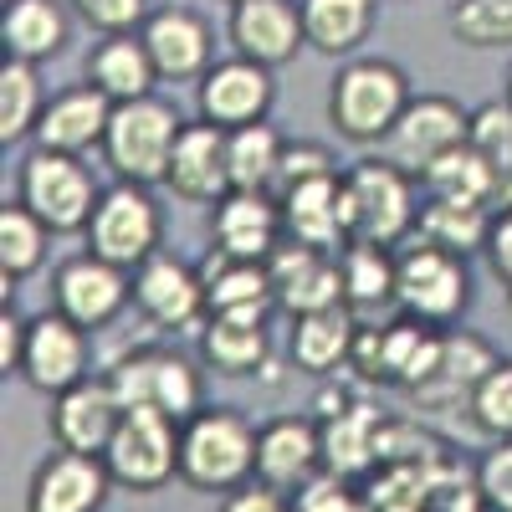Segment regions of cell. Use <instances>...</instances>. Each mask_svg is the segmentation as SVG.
Masks as SVG:
<instances>
[{
	"instance_id": "6da1fadb",
	"label": "cell",
	"mask_w": 512,
	"mask_h": 512,
	"mask_svg": "<svg viewBox=\"0 0 512 512\" xmlns=\"http://www.w3.org/2000/svg\"><path fill=\"white\" fill-rule=\"evenodd\" d=\"M180 482L210 497L256 482V425L231 405H205L190 415L180 425Z\"/></svg>"
},
{
	"instance_id": "7a4b0ae2",
	"label": "cell",
	"mask_w": 512,
	"mask_h": 512,
	"mask_svg": "<svg viewBox=\"0 0 512 512\" xmlns=\"http://www.w3.org/2000/svg\"><path fill=\"white\" fill-rule=\"evenodd\" d=\"M410 108V77L384 57H354L333 72L328 123L349 144H384V134Z\"/></svg>"
},
{
	"instance_id": "3957f363",
	"label": "cell",
	"mask_w": 512,
	"mask_h": 512,
	"mask_svg": "<svg viewBox=\"0 0 512 512\" xmlns=\"http://www.w3.org/2000/svg\"><path fill=\"white\" fill-rule=\"evenodd\" d=\"M344 221H349V241H369V246L405 241L420 226L415 175L395 169L390 159H359L344 175Z\"/></svg>"
},
{
	"instance_id": "277c9868",
	"label": "cell",
	"mask_w": 512,
	"mask_h": 512,
	"mask_svg": "<svg viewBox=\"0 0 512 512\" xmlns=\"http://www.w3.org/2000/svg\"><path fill=\"white\" fill-rule=\"evenodd\" d=\"M180 128H185V118L154 93L134 98V103H118L113 123H108V139H103V159L128 185H159V180H169V159H175Z\"/></svg>"
},
{
	"instance_id": "5b68a950",
	"label": "cell",
	"mask_w": 512,
	"mask_h": 512,
	"mask_svg": "<svg viewBox=\"0 0 512 512\" xmlns=\"http://www.w3.org/2000/svg\"><path fill=\"white\" fill-rule=\"evenodd\" d=\"M395 303L405 308V318L446 328L466 313L472 303V277H466V256L420 241L410 251L395 256Z\"/></svg>"
},
{
	"instance_id": "8992f818",
	"label": "cell",
	"mask_w": 512,
	"mask_h": 512,
	"mask_svg": "<svg viewBox=\"0 0 512 512\" xmlns=\"http://www.w3.org/2000/svg\"><path fill=\"white\" fill-rule=\"evenodd\" d=\"M88 251L103 256V262L123 267V272H139L149 256H159L164 241V216L149 195V185H128L118 180L113 190H103L93 221H88Z\"/></svg>"
},
{
	"instance_id": "52a82bcc",
	"label": "cell",
	"mask_w": 512,
	"mask_h": 512,
	"mask_svg": "<svg viewBox=\"0 0 512 512\" xmlns=\"http://www.w3.org/2000/svg\"><path fill=\"white\" fill-rule=\"evenodd\" d=\"M108 379H113L123 410H159L180 425L205 410L200 369L175 349H134L128 359H118V369Z\"/></svg>"
},
{
	"instance_id": "ba28073f",
	"label": "cell",
	"mask_w": 512,
	"mask_h": 512,
	"mask_svg": "<svg viewBox=\"0 0 512 512\" xmlns=\"http://www.w3.org/2000/svg\"><path fill=\"white\" fill-rule=\"evenodd\" d=\"M103 461L118 487L159 492L164 482L180 477V420H169L159 410H123Z\"/></svg>"
},
{
	"instance_id": "9c48e42d",
	"label": "cell",
	"mask_w": 512,
	"mask_h": 512,
	"mask_svg": "<svg viewBox=\"0 0 512 512\" xmlns=\"http://www.w3.org/2000/svg\"><path fill=\"white\" fill-rule=\"evenodd\" d=\"M98 200H103V190L77 154L36 149L21 164V205L36 210L47 221V231H88Z\"/></svg>"
},
{
	"instance_id": "30bf717a",
	"label": "cell",
	"mask_w": 512,
	"mask_h": 512,
	"mask_svg": "<svg viewBox=\"0 0 512 512\" xmlns=\"http://www.w3.org/2000/svg\"><path fill=\"white\" fill-rule=\"evenodd\" d=\"M466 139H472V113H466L456 98H446V93H420V98H410L400 123L384 134L379 159H390L395 169H405V175L420 180L436 159H446Z\"/></svg>"
},
{
	"instance_id": "8fae6325",
	"label": "cell",
	"mask_w": 512,
	"mask_h": 512,
	"mask_svg": "<svg viewBox=\"0 0 512 512\" xmlns=\"http://www.w3.org/2000/svg\"><path fill=\"white\" fill-rule=\"evenodd\" d=\"M52 297H57V313H67L77 328L98 333L134 303V277L113 262H103V256H93V251H82V256L57 267Z\"/></svg>"
},
{
	"instance_id": "7c38bea8",
	"label": "cell",
	"mask_w": 512,
	"mask_h": 512,
	"mask_svg": "<svg viewBox=\"0 0 512 512\" xmlns=\"http://www.w3.org/2000/svg\"><path fill=\"white\" fill-rule=\"evenodd\" d=\"M323 472V425H313L308 415H277L256 431V482L297 497Z\"/></svg>"
},
{
	"instance_id": "4fadbf2b",
	"label": "cell",
	"mask_w": 512,
	"mask_h": 512,
	"mask_svg": "<svg viewBox=\"0 0 512 512\" xmlns=\"http://www.w3.org/2000/svg\"><path fill=\"white\" fill-rule=\"evenodd\" d=\"M267 272H272V287H277V308H287L292 318L344 303V267H338V251L282 241L267 256Z\"/></svg>"
},
{
	"instance_id": "5bb4252c",
	"label": "cell",
	"mask_w": 512,
	"mask_h": 512,
	"mask_svg": "<svg viewBox=\"0 0 512 512\" xmlns=\"http://www.w3.org/2000/svg\"><path fill=\"white\" fill-rule=\"evenodd\" d=\"M21 374L31 390L41 395H62L72 384L88 379V328H77L67 313H41L26 323V354Z\"/></svg>"
},
{
	"instance_id": "9a60e30c",
	"label": "cell",
	"mask_w": 512,
	"mask_h": 512,
	"mask_svg": "<svg viewBox=\"0 0 512 512\" xmlns=\"http://www.w3.org/2000/svg\"><path fill=\"white\" fill-rule=\"evenodd\" d=\"M113 472L103 456L88 451H52L36 466V477L26 487V512H103L113 492Z\"/></svg>"
},
{
	"instance_id": "2e32d148",
	"label": "cell",
	"mask_w": 512,
	"mask_h": 512,
	"mask_svg": "<svg viewBox=\"0 0 512 512\" xmlns=\"http://www.w3.org/2000/svg\"><path fill=\"white\" fill-rule=\"evenodd\" d=\"M272 98H277L272 67L251 62V57L216 62L200 77V118L226 128V134H236V128H246V123H267Z\"/></svg>"
},
{
	"instance_id": "e0dca14e",
	"label": "cell",
	"mask_w": 512,
	"mask_h": 512,
	"mask_svg": "<svg viewBox=\"0 0 512 512\" xmlns=\"http://www.w3.org/2000/svg\"><path fill=\"white\" fill-rule=\"evenodd\" d=\"M139 36H144V47L159 67V82H200L216 67V31H210V21L190 6L154 11L139 26Z\"/></svg>"
},
{
	"instance_id": "ac0fdd59",
	"label": "cell",
	"mask_w": 512,
	"mask_h": 512,
	"mask_svg": "<svg viewBox=\"0 0 512 512\" xmlns=\"http://www.w3.org/2000/svg\"><path fill=\"white\" fill-rule=\"evenodd\" d=\"M134 303L154 328H169V333L195 328L210 313L205 277L190 262H180V256H169V251L149 256V262L134 272Z\"/></svg>"
},
{
	"instance_id": "d6986e66",
	"label": "cell",
	"mask_w": 512,
	"mask_h": 512,
	"mask_svg": "<svg viewBox=\"0 0 512 512\" xmlns=\"http://www.w3.org/2000/svg\"><path fill=\"white\" fill-rule=\"evenodd\" d=\"M226 36H231L236 57H251L262 67H287L308 47L303 6L297 0H231Z\"/></svg>"
},
{
	"instance_id": "ffe728a7",
	"label": "cell",
	"mask_w": 512,
	"mask_h": 512,
	"mask_svg": "<svg viewBox=\"0 0 512 512\" xmlns=\"http://www.w3.org/2000/svg\"><path fill=\"white\" fill-rule=\"evenodd\" d=\"M123 420V400L113 390V379H82L72 390L52 395V441L62 451H88V456H103L113 431Z\"/></svg>"
},
{
	"instance_id": "44dd1931",
	"label": "cell",
	"mask_w": 512,
	"mask_h": 512,
	"mask_svg": "<svg viewBox=\"0 0 512 512\" xmlns=\"http://www.w3.org/2000/svg\"><path fill=\"white\" fill-rule=\"evenodd\" d=\"M169 190L190 205H221L231 195V154H226V128L216 123H185L175 159H169Z\"/></svg>"
},
{
	"instance_id": "7402d4cb",
	"label": "cell",
	"mask_w": 512,
	"mask_h": 512,
	"mask_svg": "<svg viewBox=\"0 0 512 512\" xmlns=\"http://www.w3.org/2000/svg\"><path fill=\"white\" fill-rule=\"evenodd\" d=\"M113 98L108 93H98L93 82H77V88H67V93H57L52 103H47V113H41V123H36V149H52V154H88V149H98L103 139H108V123H113Z\"/></svg>"
},
{
	"instance_id": "603a6c76",
	"label": "cell",
	"mask_w": 512,
	"mask_h": 512,
	"mask_svg": "<svg viewBox=\"0 0 512 512\" xmlns=\"http://www.w3.org/2000/svg\"><path fill=\"white\" fill-rule=\"evenodd\" d=\"M282 205L277 195H246L231 190L216 216H210V236H216V251L241 256V262H267V256L282 246Z\"/></svg>"
},
{
	"instance_id": "cb8c5ba5",
	"label": "cell",
	"mask_w": 512,
	"mask_h": 512,
	"mask_svg": "<svg viewBox=\"0 0 512 512\" xmlns=\"http://www.w3.org/2000/svg\"><path fill=\"white\" fill-rule=\"evenodd\" d=\"M282 205V226L292 241L323 246V251H344L349 246V221H344V175H328L313 185H297L277 195Z\"/></svg>"
},
{
	"instance_id": "d4e9b609",
	"label": "cell",
	"mask_w": 512,
	"mask_h": 512,
	"mask_svg": "<svg viewBox=\"0 0 512 512\" xmlns=\"http://www.w3.org/2000/svg\"><path fill=\"white\" fill-rule=\"evenodd\" d=\"M88 82L98 93H108L113 103H134V98L154 93L159 67H154L139 31H118V36H103L88 52Z\"/></svg>"
},
{
	"instance_id": "484cf974",
	"label": "cell",
	"mask_w": 512,
	"mask_h": 512,
	"mask_svg": "<svg viewBox=\"0 0 512 512\" xmlns=\"http://www.w3.org/2000/svg\"><path fill=\"white\" fill-rule=\"evenodd\" d=\"M205 297H210V313H241V318H267V308L277 303V287L267 262H241V256L226 251H210L205 256Z\"/></svg>"
},
{
	"instance_id": "4316f807",
	"label": "cell",
	"mask_w": 512,
	"mask_h": 512,
	"mask_svg": "<svg viewBox=\"0 0 512 512\" xmlns=\"http://www.w3.org/2000/svg\"><path fill=\"white\" fill-rule=\"evenodd\" d=\"M359 328H364V323H359V313H354L349 303L292 318V359H297V369L333 374L338 364H354Z\"/></svg>"
},
{
	"instance_id": "83f0119b",
	"label": "cell",
	"mask_w": 512,
	"mask_h": 512,
	"mask_svg": "<svg viewBox=\"0 0 512 512\" xmlns=\"http://www.w3.org/2000/svg\"><path fill=\"white\" fill-rule=\"evenodd\" d=\"M497 369V354L482 344V338H472V333H446V344H441V364H436V374H431V384H420L415 390V400L420 405H472V395H477V384L487 379Z\"/></svg>"
},
{
	"instance_id": "f1b7e54d",
	"label": "cell",
	"mask_w": 512,
	"mask_h": 512,
	"mask_svg": "<svg viewBox=\"0 0 512 512\" xmlns=\"http://www.w3.org/2000/svg\"><path fill=\"white\" fill-rule=\"evenodd\" d=\"M200 354L216 374H256L267 369V318H241V313H210L200 328Z\"/></svg>"
},
{
	"instance_id": "f546056e",
	"label": "cell",
	"mask_w": 512,
	"mask_h": 512,
	"mask_svg": "<svg viewBox=\"0 0 512 512\" xmlns=\"http://www.w3.org/2000/svg\"><path fill=\"white\" fill-rule=\"evenodd\" d=\"M0 41L16 62H47L67 47V11L62 0H11L0 16Z\"/></svg>"
},
{
	"instance_id": "4dcf8cb0",
	"label": "cell",
	"mask_w": 512,
	"mask_h": 512,
	"mask_svg": "<svg viewBox=\"0 0 512 512\" xmlns=\"http://www.w3.org/2000/svg\"><path fill=\"white\" fill-rule=\"evenodd\" d=\"M379 461V415L369 405H338L323 425V466L333 477H354Z\"/></svg>"
},
{
	"instance_id": "1f68e13d",
	"label": "cell",
	"mask_w": 512,
	"mask_h": 512,
	"mask_svg": "<svg viewBox=\"0 0 512 512\" xmlns=\"http://www.w3.org/2000/svg\"><path fill=\"white\" fill-rule=\"evenodd\" d=\"M308 47L323 57H349L374 26V0H297Z\"/></svg>"
},
{
	"instance_id": "d6a6232c",
	"label": "cell",
	"mask_w": 512,
	"mask_h": 512,
	"mask_svg": "<svg viewBox=\"0 0 512 512\" xmlns=\"http://www.w3.org/2000/svg\"><path fill=\"white\" fill-rule=\"evenodd\" d=\"M282 134L272 123H246L236 134H226V154H231V190L246 195H272L277 169H282Z\"/></svg>"
},
{
	"instance_id": "836d02e7",
	"label": "cell",
	"mask_w": 512,
	"mask_h": 512,
	"mask_svg": "<svg viewBox=\"0 0 512 512\" xmlns=\"http://www.w3.org/2000/svg\"><path fill=\"white\" fill-rule=\"evenodd\" d=\"M344 267V303L354 313H374L384 303H395V256L390 246H369V241H349L338 251Z\"/></svg>"
},
{
	"instance_id": "e575fe53",
	"label": "cell",
	"mask_w": 512,
	"mask_h": 512,
	"mask_svg": "<svg viewBox=\"0 0 512 512\" xmlns=\"http://www.w3.org/2000/svg\"><path fill=\"white\" fill-rule=\"evenodd\" d=\"M477 159L487 164V180H492V210L512 205V103H482L472 113V139Z\"/></svg>"
},
{
	"instance_id": "d590c367",
	"label": "cell",
	"mask_w": 512,
	"mask_h": 512,
	"mask_svg": "<svg viewBox=\"0 0 512 512\" xmlns=\"http://www.w3.org/2000/svg\"><path fill=\"white\" fill-rule=\"evenodd\" d=\"M492 216H497V210H487V205L425 200V205H420V241L446 246V251H456V256H466V251H487Z\"/></svg>"
},
{
	"instance_id": "8d00e7d4",
	"label": "cell",
	"mask_w": 512,
	"mask_h": 512,
	"mask_svg": "<svg viewBox=\"0 0 512 512\" xmlns=\"http://www.w3.org/2000/svg\"><path fill=\"white\" fill-rule=\"evenodd\" d=\"M47 93H41V77H36V62H16L6 57L0 67V144H16L26 134H36L41 113H47Z\"/></svg>"
},
{
	"instance_id": "74e56055",
	"label": "cell",
	"mask_w": 512,
	"mask_h": 512,
	"mask_svg": "<svg viewBox=\"0 0 512 512\" xmlns=\"http://www.w3.org/2000/svg\"><path fill=\"white\" fill-rule=\"evenodd\" d=\"M47 221L36 216V210H26L21 200L0 210V277L11 282H26L41 262H47Z\"/></svg>"
},
{
	"instance_id": "f35d334b",
	"label": "cell",
	"mask_w": 512,
	"mask_h": 512,
	"mask_svg": "<svg viewBox=\"0 0 512 512\" xmlns=\"http://www.w3.org/2000/svg\"><path fill=\"white\" fill-rule=\"evenodd\" d=\"M420 190H425V200H461V205H487L492 210V180H487V164L477 159L472 144H461L446 159H436L420 175Z\"/></svg>"
},
{
	"instance_id": "ab89813d",
	"label": "cell",
	"mask_w": 512,
	"mask_h": 512,
	"mask_svg": "<svg viewBox=\"0 0 512 512\" xmlns=\"http://www.w3.org/2000/svg\"><path fill=\"white\" fill-rule=\"evenodd\" d=\"M446 26L461 47H512V0H456Z\"/></svg>"
},
{
	"instance_id": "60d3db41",
	"label": "cell",
	"mask_w": 512,
	"mask_h": 512,
	"mask_svg": "<svg viewBox=\"0 0 512 512\" xmlns=\"http://www.w3.org/2000/svg\"><path fill=\"white\" fill-rule=\"evenodd\" d=\"M466 410H472L482 436L512 441V359H497V369L477 384V395H472Z\"/></svg>"
},
{
	"instance_id": "b9f144b4",
	"label": "cell",
	"mask_w": 512,
	"mask_h": 512,
	"mask_svg": "<svg viewBox=\"0 0 512 512\" xmlns=\"http://www.w3.org/2000/svg\"><path fill=\"white\" fill-rule=\"evenodd\" d=\"M328 175H338V159H333L323 144H287L272 195H287V190H297V185H313V180H328Z\"/></svg>"
},
{
	"instance_id": "7bdbcfd3",
	"label": "cell",
	"mask_w": 512,
	"mask_h": 512,
	"mask_svg": "<svg viewBox=\"0 0 512 512\" xmlns=\"http://www.w3.org/2000/svg\"><path fill=\"white\" fill-rule=\"evenodd\" d=\"M72 11L88 21L93 31L103 36H118V31H139L154 11H149V0H72Z\"/></svg>"
},
{
	"instance_id": "ee69618b",
	"label": "cell",
	"mask_w": 512,
	"mask_h": 512,
	"mask_svg": "<svg viewBox=\"0 0 512 512\" xmlns=\"http://www.w3.org/2000/svg\"><path fill=\"white\" fill-rule=\"evenodd\" d=\"M477 492H482L487 512H512V441H497L477 461Z\"/></svg>"
},
{
	"instance_id": "f6af8a7d",
	"label": "cell",
	"mask_w": 512,
	"mask_h": 512,
	"mask_svg": "<svg viewBox=\"0 0 512 512\" xmlns=\"http://www.w3.org/2000/svg\"><path fill=\"white\" fill-rule=\"evenodd\" d=\"M292 507L297 512H364L359 497L349 492V477H333V472H323L318 482H308L303 492L292 497Z\"/></svg>"
},
{
	"instance_id": "bcb514c9",
	"label": "cell",
	"mask_w": 512,
	"mask_h": 512,
	"mask_svg": "<svg viewBox=\"0 0 512 512\" xmlns=\"http://www.w3.org/2000/svg\"><path fill=\"white\" fill-rule=\"evenodd\" d=\"M221 512H297V507H292L287 492H277L267 482H246V487L221 497Z\"/></svg>"
},
{
	"instance_id": "7dc6e473",
	"label": "cell",
	"mask_w": 512,
	"mask_h": 512,
	"mask_svg": "<svg viewBox=\"0 0 512 512\" xmlns=\"http://www.w3.org/2000/svg\"><path fill=\"white\" fill-rule=\"evenodd\" d=\"M487 267L497 272L502 287H512V205L492 216V236H487Z\"/></svg>"
},
{
	"instance_id": "c3c4849f",
	"label": "cell",
	"mask_w": 512,
	"mask_h": 512,
	"mask_svg": "<svg viewBox=\"0 0 512 512\" xmlns=\"http://www.w3.org/2000/svg\"><path fill=\"white\" fill-rule=\"evenodd\" d=\"M21 354H26V318L6 303V308H0V369L21 374Z\"/></svg>"
},
{
	"instance_id": "681fc988",
	"label": "cell",
	"mask_w": 512,
	"mask_h": 512,
	"mask_svg": "<svg viewBox=\"0 0 512 512\" xmlns=\"http://www.w3.org/2000/svg\"><path fill=\"white\" fill-rule=\"evenodd\" d=\"M507 313H512V287H507Z\"/></svg>"
},
{
	"instance_id": "f907efd6",
	"label": "cell",
	"mask_w": 512,
	"mask_h": 512,
	"mask_svg": "<svg viewBox=\"0 0 512 512\" xmlns=\"http://www.w3.org/2000/svg\"><path fill=\"white\" fill-rule=\"evenodd\" d=\"M507 103H512V77H507Z\"/></svg>"
},
{
	"instance_id": "816d5d0a",
	"label": "cell",
	"mask_w": 512,
	"mask_h": 512,
	"mask_svg": "<svg viewBox=\"0 0 512 512\" xmlns=\"http://www.w3.org/2000/svg\"><path fill=\"white\" fill-rule=\"evenodd\" d=\"M6 6H11V0H6Z\"/></svg>"
}]
</instances>
